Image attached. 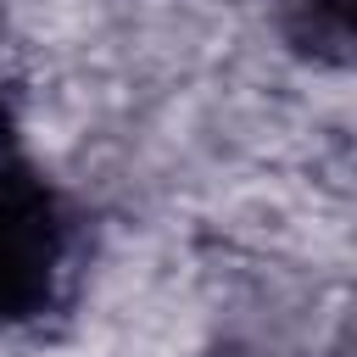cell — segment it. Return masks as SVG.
<instances>
[{
    "mask_svg": "<svg viewBox=\"0 0 357 357\" xmlns=\"http://www.w3.org/2000/svg\"><path fill=\"white\" fill-rule=\"evenodd\" d=\"M61 262V223L45 184L0 162V318H22L50 296Z\"/></svg>",
    "mask_w": 357,
    "mask_h": 357,
    "instance_id": "6da1fadb",
    "label": "cell"
}]
</instances>
